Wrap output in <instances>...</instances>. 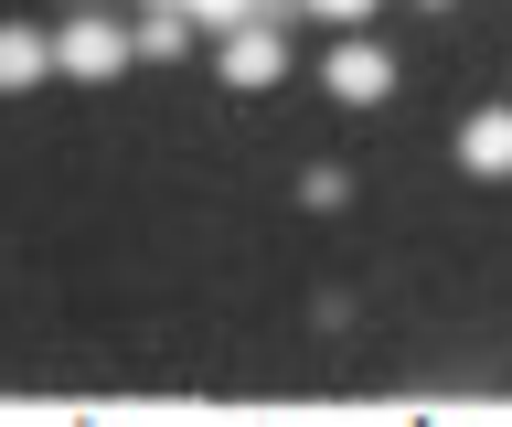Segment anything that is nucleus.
Segmentation results:
<instances>
[{"label": "nucleus", "mask_w": 512, "mask_h": 427, "mask_svg": "<svg viewBox=\"0 0 512 427\" xmlns=\"http://www.w3.org/2000/svg\"><path fill=\"white\" fill-rule=\"evenodd\" d=\"M214 65H224V86H246V97H256V86H278V75H288V43H278V22L256 11V22H235V33L214 43Z\"/></svg>", "instance_id": "obj_2"}, {"label": "nucleus", "mask_w": 512, "mask_h": 427, "mask_svg": "<svg viewBox=\"0 0 512 427\" xmlns=\"http://www.w3.org/2000/svg\"><path fill=\"white\" fill-rule=\"evenodd\" d=\"M299 11H320L331 33H363V22H374V0H299Z\"/></svg>", "instance_id": "obj_7"}, {"label": "nucleus", "mask_w": 512, "mask_h": 427, "mask_svg": "<svg viewBox=\"0 0 512 427\" xmlns=\"http://www.w3.org/2000/svg\"><path fill=\"white\" fill-rule=\"evenodd\" d=\"M320 86H331L342 107H384V97H395V54L363 43V33H342V43H331V65H320Z\"/></svg>", "instance_id": "obj_1"}, {"label": "nucleus", "mask_w": 512, "mask_h": 427, "mask_svg": "<svg viewBox=\"0 0 512 427\" xmlns=\"http://www.w3.org/2000/svg\"><path fill=\"white\" fill-rule=\"evenodd\" d=\"M139 11H182V0H139Z\"/></svg>", "instance_id": "obj_8"}, {"label": "nucleus", "mask_w": 512, "mask_h": 427, "mask_svg": "<svg viewBox=\"0 0 512 427\" xmlns=\"http://www.w3.org/2000/svg\"><path fill=\"white\" fill-rule=\"evenodd\" d=\"M128 43H139V65H182V54H192V11H150Z\"/></svg>", "instance_id": "obj_6"}, {"label": "nucleus", "mask_w": 512, "mask_h": 427, "mask_svg": "<svg viewBox=\"0 0 512 427\" xmlns=\"http://www.w3.org/2000/svg\"><path fill=\"white\" fill-rule=\"evenodd\" d=\"M128 54H139V43H128L118 22H96V11H75V22L54 33V75H86V86H96V75H118Z\"/></svg>", "instance_id": "obj_3"}, {"label": "nucleus", "mask_w": 512, "mask_h": 427, "mask_svg": "<svg viewBox=\"0 0 512 427\" xmlns=\"http://www.w3.org/2000/svg\"><path fill=\"white\" fill-rule=\"evenodd\" d=\"M267 11H299V0H267Z\"/></svg>", "instance_id": "obj_9"}, {"label": "nucleus", "mask_w": 512, "mask_h": 427, "mask_svg": "<svg viewBox=\"0 0 512 427\" xmlns=\"http://www.w3.org/2000/svg\"><path fill=\"white\" fill-rule=\"evenodd\" d=\"M54 75V33H22V22H0V97H22Z\"/></svg>", "instance_id": "obj_5"}, {"label": "nucleus", "mask_w": 512, "mask_h": 427, "mask_svg": "<svg viewBox=\"0 0 512 427\" xmlns=\"http://www.w3.org/2000/svg\"><path fill=\"white\" fill-rule=\"evenodd\" d=\"M459 171L470 182H512V107H470L459 118Z\"/></svg>", "instance_id": "obj_4"}]
</instances>
